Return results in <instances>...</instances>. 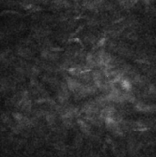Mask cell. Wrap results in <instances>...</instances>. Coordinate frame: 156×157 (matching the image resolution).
I'll list each match as a JSON object with an SVG mask.
<instances>
[{"mask_svg":"<svg viewBox=\"0 0 156 157\" xmlns=\"http://www.w3.org/2000/svg\"><path fill=\"white\" fill-rule=\"evenodd\" d=\"M121 86H122V87L124 88V90H126V91H128V90H129L130 89V84L126 80V79H124V80H123L122 81V83H121Z\"/></svg>","mask_w":156,"mask_h":157,"instance_id":"6da1fadb","label":"cell"}]
</instances>
